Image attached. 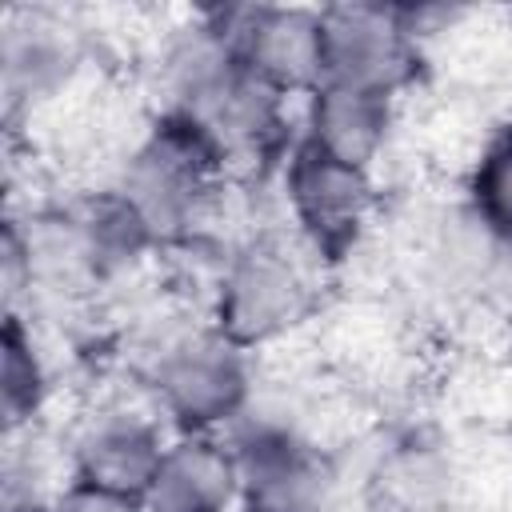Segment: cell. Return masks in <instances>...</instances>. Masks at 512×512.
Returning a JSON list of instances; mask_svg holds the SVG:
<instances>
[{"instance_id": "6da1fadb", "label": "cell", "mask_w": 512, "mask_h": 512, "mask_svg": "<svg viewBox=\"0 0 512 512\" xmlns=\"http://www.w3.org/2000/svg\"><path fill=\"white\" fill-rule=\"evenodd\" d=\"M228 180V164L208 132L180 108H156L128 144L112 188L136 208L160 252H168L200 240Z\"/></svg>"}, {"instance_id": "7a4b0ae2", "label": "cell", "mask_w": 512, "mask_h": 512, "mask_svg": "<svg viewBox=\"0 0 512 512\" xmlns=\"http://www.w3.org/2000/svg\"><path fill=\"white\" fill-rule=\"evenodd\" d=\"M316 272L320 268L296 240L272 232L248 236L216 264L208 288V324L248 356L268 352L316 316Z\"/></svg>"}, {"instance_id": "3957f363", "label": "cell", "mask_w": 512, "mask_h": 512, "mask_svg": "<svg viewBox=\"0 0 512 512\" xmlns=\"http://www.w3.org/2000/svg\"><path fill=\"white\" fill-rule=\"evenodd\" d=\"M144 396L172 436H228L256 408V368L244 348L200 320L156 344Z\"/></svg>"}, {"instance_id": "277c9868", "label": "cell", "mask_w": 512, "mask_h": 512, "mask_svg": "<svg viewBox=\"0 0 512 512\" xmlns=\"http://www.w3.org/2000/svg\"><path fill=\"white\" fill-rule=\"evenodd\" d=\"M276 180H280L284 216L292 224V240L312 256V264L316 268L348 264L368 240L380 212L376 172L344 164L320 152L316 144H308L304 136H296Z\"/></svg>"}, {"instance_id": "5b68a950", "label": "cell", "mask_w": 512, "mask_h": 512, "mask_svg": "<svg viewBox=\"0 0 512 512\" xmlns=\"http://www.w3.org/2000/svg\"><path fill=\"white\" fill-rule=\"evenodd\" d=\"M228 444L240 476V512H332L340 468L300 424L248 412L228 432Z\"/></svg>"}, {"instance_id": "8992f818", "label": "cell", "mask_w": 512, "mask_h": 512, "mask_svg": "<svg viewBox=\"0 0 512 512\" xmlns=\"http://www.w3.org/2000/svg\"><path fill=\"white\" fill-rule=\"evenodd\" d=\"M324 36V80L348 84L360 92H376L400 100L416 88L424 72V36L412 20V8L392 4H324L320 8Z\"/></svg>"}, {"instance_id": "52a82bcc", "label": "cell", "mask_w": 512, "mask_h": 512, "mask_svg": "<svg viewBox=\"0 0 512 512\" xmlns=\"http://www.w3.org/2000/svg\"><path fill=\"white\" fill-rule=\"evenodd\" d=\"M176 108L208 132L232 180L280 172L284 156L300 136V128H292V100L252 76L240 60Z\"/></svg>"}, {"instance_id": "ba28073f", "label": "cell", "mask_w": 512, "mask_h": 512, "mask_svg": "<svg viewBox=\"0 0 512 512\" xmlns=\"http://www.w3.org/2000/svg\"><path fill=\"white\" fill-rule=\"evenodd\" d=\"M172 444L164 416L144 404L104 400L84 412L68 436V484L140 500Z\"/></svg>"}, {"instance_id": "9c48e42d", "label": "cell", "mask_w": 512, "mask_h": 512, "mask_svg": "<svg viewBox=\"0 0 512 512\" xmlns=\"http://www.w3.org/2000/svg\"><path fill=\"white\" fill-rule=\"evenodd\" d=\"M228 28L240 64L288 100H304L324 80L320 8L256 4L228 8Z\"/></svg>"}, {"instance_id": "30bf717a", "label": "cell", "mask_w": 512, "mask_h": 512, "mask_svg": "<svg viewBox=\"0 0 512 512\" xmlns=\"http://www.w3.org/2000/svg\"><path fill=\"white\" fill-rule=\"evenodd\" d=\"M80 64V40L52 12H12L0 36L8 108H36L60 96Z\"/></svg>"}, {"instance_id": "8fae6325", "label": "cell", "mask_w": 512, "mask_h": 512, "mask_svg": "<svg viewBox=\"0 0 512 512\" xmlns=\"http://www.w3.org/2000/svg\"><path fill=\"white\" fill-rule=\"evenodd\" d=\"M396 104L400 100L360 92L348 84H316L304 96L300 136L344 164L376 172L396 132Z\"/></svg>"}, {"instance_id": "7c38bea8", "label": "cell", "mask_w": 512, "mask_h": 512, "mask_svg": "<svg viewBox=\"0 0 512 512\" xmlns=\"http://www.w3.org/2000/svg\"><path fill=\"white\" fill-rule=\"evenodd\" d=\"M144 512H240V476L228 436H172Z\"/></svg>"}, {"instance_id": "4fadbf2b", "label": "cell", "mask_w": 512, "mask_h": 512, "mask_svg": "<svg viewBox=\"0 0 512 512\" xmlns=\"http://www.w3.org/2000/svg\"><path fill=\"white\" fill-rule=\"evenodd\" d=\"M48 400H52V372L36 344V328L20 312H8L0 340V404L8 432L32 428L48 408Z\"/></svg>"}, {"instance_id": "5bb4252c", "label": "cell", "mask_w": 512, "mask_h": 512, "mask_svg": "<svg viewBox=\"0 0 512 512\" xmlns=\"http://www.w3.org/2000/svg\"><path fill=\"white\" fill-rule=\"evenodd\" d=\"M464 204L504 248H512V120L480 144L464 180Z\"/></svg>"}, {"instance_id": "9a60e30c", "label": "cell", "mask_w": 512, "mask_h": 512, "mask_svg": "<svg viewBox=\"0 0 512 512\" xmlns=\"http://www.w3.org/2000/svg\"><path fill=\"white\" fill-rule=\"evenodd\" d=\"M56 496L64 512H144V504L132 496H112V492L84 488V484H64Z\"/></svg>"}, {"instance_id": "2e32d148", "label": "cell", "mask_w": 512, "mask_h": 512, "mask_svg": "<svg viewBox=\"0 0 512 512\" xmlns=\"http://www.w3.org/2000/svg\"><path fill=\"white\" fill-rule=\"evenodd\" d=\"M4 512H64V508H60V496H44V492H16V496H8Z\"/></svg>"}, {"instance_id": "e0dca14e", "label": "cell", "mask_w": 512, "mask_h": 512, "mask_svg": "<svg viewBox=\"0 0 512 512\" xmlns=\"http://www.w3.org/2000/svg\"><path fill=\"white\" fill-rule=\"evenodd\" d=\"M360 512H412V508H404V504H392V500H380V496H372Z\"/></svg>"}, {"instance_id": "ac0fdd59", "label": "cell", "mask_w": 512, "mask_h": 512, "mask_svg": "<svg viewBox=\"0 0 512 512\" xmlns=\"http://www.w3.org/2000/svg\"><path fill=\"white\" fill-rule=\"evenodd\" d=\"M508 48H512V16H508Z\"/></svg>"}]
</instances>
